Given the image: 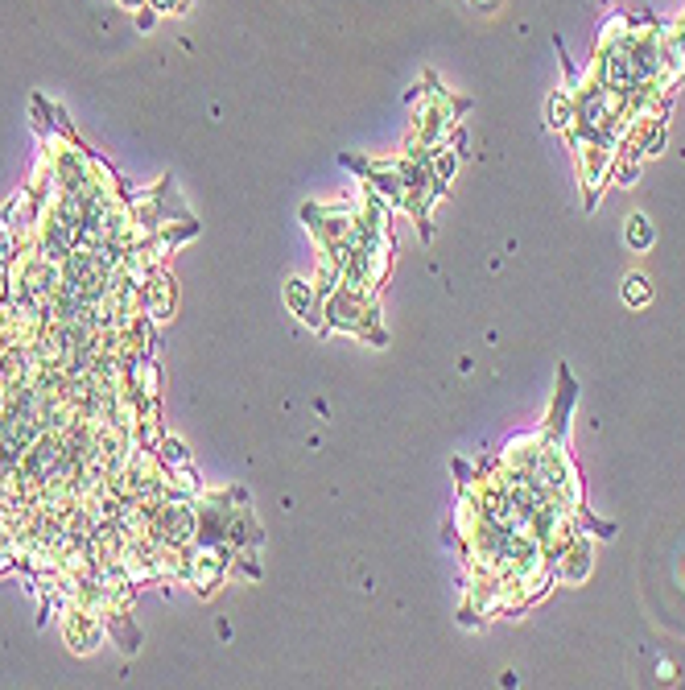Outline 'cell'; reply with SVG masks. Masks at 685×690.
Listing matches in <instances>:
<instances>
[{"mask_svg": "<svg viewBox=\"0 0 685 690\" xmlns=\"http://www.w3.org/2000/svg\"><path fill=\"white\" fill-rule=\"evenodd\" d=\"M652 240V232H649V224H644L640 216L632 219V228H628V244H632V249H644V244Z\"/></svg>", "mask_w": 685, "mask_h": 690, "instance_id": "obj_1", "label": "cell"}, {"mask_svg": "<svg viewBox=\"0 0 685 690\" xmlns=\"http://www.w3.org/2000/svg\"><path fill=\"white\" fill-rule=\"evenodd\" d=\"M628 302H649V278H640V273H636V278H628Z\"/></svg>", "mask_w": 685, "mask_h": 690, "instance_id": "obj_2", "label": "cell"}]
</instances>
